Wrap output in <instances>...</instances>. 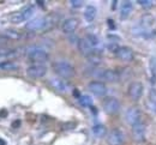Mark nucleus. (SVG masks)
<instances>
[{"label": "nucleus", "instance_id": "obj_1", "mask_svg": "<svg viewBox=\"0 0 156 145\" xmlns=\"http://www.w3.org/2000/svg\"><path fill=\"white\" fill-rule=\"evenodd\" d=\"M52 67H53L54 72L58 74L60 78H62V79L72 78L76 74L75 67L69 61H65V60H58V61L53 62Z\"/></svg>", "mask_w": 156, "mask_h": 145}, {"label": "nucleus", "instance_id": "obj_2", "mask_svg": "<svg viewBox=\"0 0 156 145\" xmlns=\"http://www.w3.org/2000/svg\"><path fill=\"white\" fill-rule=\"evenodd\" d=\"M25 53H27L28 59L31 60V61L44 62L49 59L48 53H47L43 48L39 47V46H31V47H28Z\"/></svg>", "mask_w": 156, "mask_h": 145}, {"label": "nucleus", "instance_id": "obj_3", "mask_svg": "<svg viewBox=\"0 0 156 145\" xmlns=\"http://www.w3.org/2000/svg\"><path fill=\"white\" fill-rule=\"evenodd\" d=\"M34 12H35L34 6L33 5H28V6H25L24 9H22L18 12L12 13L10 16V22L13 23V24H20L22 22H25L28 21V19H30L33 17Z\"/></svg>", "mask_w": 156, "mask_h": 145}, {"label": "nucleus", "instance_id": "obj_4", "mask_svg": "<svg viewBox=\"0 0 156 145\" xmlns=\"http://www.w3.org/2000/svg\"><path fill=\"white\" fill-rule=\"evenodd\" d=\"M95 76L109 83H117L120 81V74L114 70H100L98 73H95Z\"/></svg>", "mask_w": 156, "mask_h": 145}, {"label": "nucleus", "instance_id": "obj_5", "mask_svg": "<svg viewBox=\"0 0 156 145\" xmlns=\"http://www.w3.org/2000/svg\"><path fill=\"white\" fill-rule=\"evenodd\" d=\"M108 145H124L125 144V134L121 129L119 128H113L107 138Z\"/></svg>", "mask_w": 156, "mask_h": 145}, {"label": "nucleus", "instance_id": "obj_6", "mask_svg": "<svg viewBox=\"0 0 156 145\" xmlns=\"http://www.w3.org/2000/svg\"><path fill=\"white\" fill-rule=\"evenodd\" d=\"M102 108L103 110L109 114V115H113V114H117L120 109V102L118 101L115 97H107L103 103H102Z\"/></svg>", "mask_w": 156, "mask_h": 145}, {"label": "nucleus", "instance_id": "obj_7", "mask_svg": "<svg viewBox=\"0 0 156 145\" xmlns=\"http://www.w3.org/2000/svg\"><path fill=\"white\" fill-rule=\"evenodd\" d=\"M47 73V67L44 65H41V64H36V65H31L27 68V74L30 77V78H34V79H37V78H42L44 77Z\"/></svg>", "mask_w": 156, "mask_h": 145}, {"label": "nucleus", "instance_id": "obj_8", "mask_svg": "<svg viewBox=\"0 0 156 145\" xmlns=\"http://www.w3.org/2000/svg\"><path fill=\"white\" fill-rule=\"evenodd\" d=\"M129 96L131 97V100L133 101H138L142 96H143V92H144V86L140 82H132V83L129 85Z\"/></svg>", "mask_w": 156, "mask_h": 145}, {"label": "nucleus", "instance_id": "obj_9", "mask_svg": "<svg viewBox=\"0 0 156 145\" xmlns=\"http://www.w3.org/2000/svg\"><path fill=\"white\" fill-rule=\"evenodd\" d=\"M125 119H126V121H127L129 125L135 126V125L140 123L142 113H140V110L137 107H131V108L127 109V112L125 114Z\"/></svg>", "mask_w": 156, "mask_h": 145}, {"label": "nucleus", "instance_id": "obj_10", "mask_svg": "<svg viewBox=\"0 0 156 145\" xmlns=\"http://www.w3.org/2000/svg\"><path fill=\"white\" fill-rule=\"evenodd\" d=\"M88 89L90 90V92H93L98 97H102V96H105L107 94L106 84L102 83V82H98V81L90 82V83L88 84Z\"/></svg>", "mask_w": 156, "mask_h": 145}, {"label": "nucleus", "instance_id": "obj_11", "mask_svg": "<svg viewBox=\"0 0 156 145\" xmlns=\"http://www.w3.org/2000/svg\"><path fill=\"white\" fill-rule=\"evenodd\" d=\"M47 24H48L47 18H44V17H37V18H34V19L28 22L25 24V29H28L30 31H37V30L43 29Z\"/></svg>", "mask_w": 156, "mask_h": 145}, {"label": "nucleus", "instance_id": "obj_12", "mask_svg": "<svg viewBox=\"0 0 156 145\" xmlns=\"http://www.w3.org/2000/svg\"><path fill=\"white\" fill-rule=\"evenodd\" d=\"M145 132H147V128H145V125L143 123H139V124L132 126V137H133V140L137 143H142L144 142L145 139Z\"/></svg>", "mask_w": 156, "mask_h": 145}, {"label": "nucleus", "instance_id": "obj_13", "mask_svg": "<svg viewBox=\"0 0 156 145\" xmlns=\"http://www.w3.org/2000/svg\"><path fill=\"white\" fill-rule=\"evenodd\" d=\"M115 54H117L118 59L124 62H130L133 60V50L127 46L119 47Z\"/></svg>", "mask_w": 156, "mask_h": 145}, {"label": "nucleus", "instance_id": "obj_14", "mask_svg": "<svg viewBox=\"0 0 156 145\" xmlns=\"http://www.w3.org/2000/svg\"><path fill=\"white\" fill-rule=\"evenodd\" d=\"M78 25H79V21L75 17H71L64 21L61 25V30L64 34H73L78 28Z\"/></svg>", "mask_w": 156, "mask_h": 145}, {"label": "nucleus", "instance_id": "obj_15", "mask_svg": "<svg viewBox=\"0 0 156 145\" xmlns=\"http://www.w3.org/2000/svg\"><path fill=\"white\" fill-rule=\"evenodd\" d=\"M49 83L52 85V88L54 90H57L58 92H67L69 91V84L66 83L62 78H51L49 79Z\"/></svg>", "mask_w": 156, "mask_h": 145}, {"label": "nucleus", "instance_id": "obj_16", "mask_svg": "<svg viewBox=\"0 0 156 145\" xmlns=\"http://www.w3.org/2000/svg\"><path fill=\"white\" fill-rule=\"evenodd\" d=\"M78 49H79V52H80L83 55H85V57H88V55H90L93 52H95L94 48L90 46V43L87 41L85 37H83V39H80V40L78 41Z\"/></svg>", "mask_w": 156, "mask_h": 145}, {"label": "nucleus", "instance_id": "obj_17", "mask_svg": "<svg viewBox=\"0 0 156 145\" xmlns=\"http://www.w3.org/2000/svg\"><path fill=\"white\" fill-rule=\"evenodd\" d=\"M132 2L131 1H124L120 6V19H127L132 12Z\"/></svg>", "mask_w": 156, "mask_h": 145}, {"label": "nucleus", "instance_id": "obj_18", "mask_svg": "<svg viewBox=\"0 0 156 145\" xmlns=\"http://www.w3.org/2000/svg\"><path fill=\"white\" fill-rule=\"evenodd\" d=\"M96 15H98V10H96V7L93 6V5H88V6L85 7V10H84V13H83L84 19L87 22H89V23L93 22L96 18Z\"/></svg>", "mask_w": 156, "mask_h": 145}, {"label": "nucleus", "instance_id": "obj_19", "mask_svg": "<svg viewBox=\"0 0 156 145\" xmlns=\"http://www.w3.org/2000/svg\"><path fill=\"white\" fill-rule=\"evenodd\" d=\"M91 132H93V134L96 137V138H102V137H105L106 136V133H107V128H106V126L102 124H96L93 126V128H91Z\"/></svg>", "mask_w": 156, "mask_h": 145}, {"label": "nucleus", "instance_id": "obj_20", "mask_svg": "<svg viewBox=\"0 0 156 145\" xmlns=\"http://www.w3.org/2000/svg\"><path fill=\"white\" fill-rule=\"evenodd\" d=\"M149 71H150V81L156 84V57H151L149 60Z\"/></svg>", "mask_w": 156, "mask_h": 145}, {"label": "nucleus", "instance_id": "obj_21", "mask_svg": "<svg viewBox=\"0 0 156 145\" xmlns=\"http://www.w3.org/2000/svg\"><path fill=\"white\" fill-rule=\"evenodd\" d=\"M1 35L5 36L7 40H20L22 37L20 33L17 30H13V29H6V30H4V33Z\"/></svg>", "mask_w": 156, "mask_h": 145}, {"label": "nucleus", "instance_id": "obj_22", "mask_svg": "<svg viewBox=\"0 0 156 145\" xmlns=\"http://www.w3.org/2000/svg\"><path fill=\"white\" fill-rule=\"evenodd\" d=\"M18 70V65L15 61H0V71H15Z\"/></svg>", "mask_w": 156, "mask_h": 145}, {"label": "nucleus", "instance_id": "obj_23", "mask_svg": "<svg viewBox=\"0 0 156 145\" xmlns=\"http://www.w3.org/2000/svg\"><path fill=\"white\" fill-rule=\"evenodd\" d=\"M87 59H88V61L90 62V64H93L94 66H98L102 61V58H101V55H100V53H98V50H95L90 55H88Z\"/></svg>", "mask_w": 156, "mask_h": 145}, {"label": "nucleus", "instance_id": "obj_24", "mask_svg": "<svg viewBox=\"0 0 156 145\" xmlns=\"http://www.w3.org/2000/svg\"><path fill=\"white\" fill-rule=\"evenodd\" d=\"M85 39H87V41L90 43V46L94 48V50L98 49V44H100V40H98V37L96 35H94V34H88V35L85 36Z\"/></svg>", "mask_w": 156, "mask_h": 145}, {"label": "nucleus", "instance_id": "obj_25", "mask_svg": "<svg viewBox=\"0 0 156 145\" xmlns=\"http://www.w3.org/2000/svg\"><path fill=\"white\" fill-rule=\"evenodd\" d=\"M78 101H79V104L83 105V107H90V105L93 104V98H91L89 95L79 96V97H78Z\"/></svg>", "mask_w": 156, "mask_h": 145}, {"label": "nucleus", "instance_id": "obj_26", "mask_svg": "<svg viewBox=\"0 0 156 145\" xmlns=\"http://www.w3.org/2000/svg\"><path fill=\"white\" fill-rule=\"evenodd\" d=\"M16 50L15 49H11V48H7V47H4V48H0V58H7V57H12L15 55Z\"/></svg>", "mask_w": 156, "mask_h": 145}, {"label": "nucleus", "instance_id": "obj_27", "mask_svg": "<svg viewBox=\"0 0 156 145\" xmlns=\"http://www.w3.org/2000/svg\"><path fill=\"white\" fill-rule=\"evenodd\" d=\"M138 4H139V6H142L144 9H150L154 5V1L153 0H139Z\"/></svg>", "mask_w": 156, "mask_h": 145}, {"label": "nucleus", "instance_id": "obj_28", "mask_svg": "<svg viewBox=\"0 0 156 145\" xmlns=\"http://www.w3.org/2000/svg\"><path fill=\"white\" fill-rule=\"evenodd\" d=\"M147 105H148L149 110H151V112L156 113V98H150V100L148 101Z\"/></svg>", "mask_w": 156, "mask_h": 145}, {"label": "nucleus", "instance_id": "obj_29", "mask_svg": "<svg viewBox=\"0 0 156 145\" xmlns=\"http://www.w3.org/2000/svg\"><path fill=\"white\" fill-rule=\"evenodd\" d=\"M83 1L82 0H71L70 1V5L73 7V9H79V7H82L83 6Z\"/></svg>", "mask_w": 156, "mask_h": 145}, {"label": "nucleus", "instance_id": "obj_30", "mask_svg": "<svg viewBox=\"0 0 156 145\" xmlns=\"http://www.w3.org/2000/svg\"><path fill=\"white\" fill-rule=\"evenodd\" d=\"M10 41V40H7L5 36H2V35H0V48H4L6 44H7V42Z\"/></svg>", "mask_w": 156, "mask_h": 145}, {"label": "nucleus", "instance_id": "obj_31", "mask_svg": "<svg viewBox=\"0 0 156 145\" xmlns=\"http://www.w3.org/2000/svg\"><path fill=\"white\" fill-rule=\"evenodd\" d=\"M75 126H76L75 123H67V124L62 125V129H72Z\"/></svg>", "mask_w": 156, "mask_h": 145}, {"label": "nucleus", "instance_id": "obj_32", "mask_svg": "<svg viewBox=\"0 0 156 145\" xmlns=\"http://www.w3.org/2000/svg\"><path fill=\"white\" fill-rule=\"evenodd\" d=\"M7 115V112H0V116H5Z\"/></svg>", "mask_w": 156, "mask_h": 145}, {"label": "nucleus", "instance_id": "obj_33", "mask_svg": "<svg viewBox=\"0 0 156 145\" xmlns=\"http://www.w3.org/2000/svg\"><path fill=\"white\" fill-rule=\"evenodd\" d=\"M0 145H6V142L2 140V139H0Z\"/></svg>", "mask_w": 156, "mask_h": 145}, {"label": "nucleus", "instance_id": "obj_34", "mask_svg": "<svg viewBox=\"0 0 156 145\" xmlns=\"http://www.w3.org/2000/svg\"><path fill=\"white\" fill-rule=\"evenodd\" d=\"M20 125V121H17V123H15V124H12V127H16V126H18Z\"/></svg>", "mask_w": 156, "mask_h": 145}]
</instances>
